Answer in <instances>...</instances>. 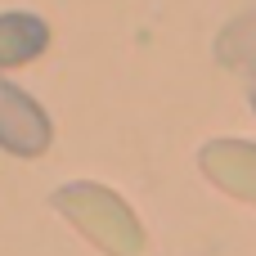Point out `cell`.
Masks as SVG:
<instances>
[{"instance_id": "cell-1", "label": "cell", "mask_w": 256, "mask_h": 256, "mask_svg": "<svg viewBox=\"0 0 256 256\" xmlns=\"http://www.w3.org/2000/svg\"><path fill=\"white\" fill-rule=\"evenodd\" d=\"M54 207L108 256H140L144 252V230L135 220V212L104 184L94 180H72L63 189H54Z\"/></svg>"}, {"instance_id": "cell-2", "label": "cell", "mask_w": 256, "mask_h": 256, "mask_svg": "<svg viewBox=\"0 0 256 256\" xmlns=\"http://www.w3.org/2000/svg\"><path fill=\"white\" fill-rule=\"evenodd\" d=\"M54 140L50 112L18 86L0 81V148L14 158H40Z\"/></svg>"}, {"instance_id": "cell-3", "label": "cell", "mask_w": 256, "mask_h": 256, "mask_svg": "<svg viewBox=\"0 0 256 256\" xmlns=\"http://www.w3.org/2000/svg\"><path fill=\"white\" fill-rule=\"evenodd\" d=\"M198 162H202V176L216 189H225V194H234L243 202H256V144H248V140H212V144H202Z\"/></svg>"}, {"instance_id": "cell-4", "label": "cell", "mask_w": 256, "mask_h": 256, "mask_svg": "<svg viewBox=\"0 0 256 256\" xmlns=\"http://www.w3.org/2000/svg\"><path fill=\"white\" fill-rule=\"evenodd\" d=\"M50 45V27L36 14H0V68H18L32 63L36 54H45Z\"/></svg>"}, {"instance_id": "cell-5", "label": "cell", "mask_w": 256, "mask_h": 256, "mask_svg": "<svg viewBox=\"0 0 256 256\" xmlns=\"http://www.w3.org/2000/svg\"><path fill=\"white\" fill-rule=\"evenodd\" d=\"M216 63L256 76V9L252 14H238V18L216 36Z\"/></svg>"}, {"instance_id": "cell-6", "label": "cell", "mask_w": 256, "mask_h": 256, "mask_svg": "<svg viewBox=\"0 0 256 256\" xmlns=\"http://www.w3.org/2000/svg\"><path fill=\"white\" fill-rule=\"evenodd\" d=\"M252 112H256V90H252Z\"/></svg>"}]
</instances>
